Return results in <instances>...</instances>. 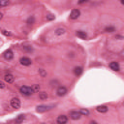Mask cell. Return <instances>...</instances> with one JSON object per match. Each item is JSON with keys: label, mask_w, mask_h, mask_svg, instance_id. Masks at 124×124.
<instances>
[{"label": "cell", "mask_w": 124, "mask_h": 124, "mask_svg": "<svg viewBox=\"0 0 124 124\" xmlns=\"http://www.w3.org/2000/svg\"><path fill=\"white\" fill-rule=\"evenodd\" d=\"M64 33H65V29L64 28H57L55 30V35H57V36H60L62 34H64Z\"/></svg>", "instance_id": "15"}, {"label": "cell", "mask_w": 124, "mask_h": 124, "mask_svg": "<svg viewBox=\"0 0 124 124\" xmlns=\"http://www.w3.org/2000/svg\"><path fill=\"white\" fill-rule=\"evenodd\" d=\"M11 106L14 109H19L20 108V101L18 98H13L11 100Z\"/></svg>", "instance_id": "2"}, {"label": "cell", "mask_w": 124, "mask_h": 124, "mask_svg": "<svg viewBox=\"0 0 124 124\" xmlns=\"http://www.w3.org/2000/svg\"><path fill=\"white\" fill-rule=\"evenodd\" d=\"M32 89L34 90V92H38V91L40 90V85H38V84H34V85L32 86Z\"/></svg>", "instance_id": "23"}, {"label": "cell", "mask_w": 124, "mask_h": 124, "mask_svg": "<svg viewBox=\"0 0 124 124\" xmlns=\"http://www.w3.org/2000/svg\"><path fill=\"white\" fill-rule=\"evenodd\" d=\"M40 73H41V76H42V77L47 76V73H46V72H45L43 69H41V70H40Z\"/></svg>", "instance_id": "25"}, {"label": "cell", "mask_w": 124, "mask_h": 124, "mask_svg": "<svg viewBox=\"0 0 124 124\" xmlns=\"http://www.w3.org/2000/svg\"><path fill=\"white\" fill-rule=\"evenodd\" d=\"M27 22V23H28L29 25H30V24H33V23L35 22V18H34L33 16L29 17V18H27V22Z\"/></svg>", "instance_id": "17"}, {"label": "cell", "mask_w": 124, "mask_h": 124, "mask_svg": "<svg viewBox=\"0 0 124 124\" xmlns=\"http://www.w3.org/2000/svg\"><path fill=\"white\" fill-rule=\"evenodd\" d=\"M4 80H5V81L8 82V84H12V82L14 81V77L11 74H7V75H5Z\"/></svg>", "instance_id": "12"}, {"label": "cell", "mask_w": 124, "mask_h": 124, "mask_svg": "<svg viewBox=\"0 0 124 124\" xmlns=\"http://www.w3.org/2000/svg\"><path fill=\"white\" fill-rule=\"evenodd\" d=\"M120 2H121L122 5H124V0H120Z\"/></svg>", "instance_id": "30"}, {"label": "cell", "mask_w": 124, "mask_h": 124, "mask_svg": "<svg viewBox=\"0 0 124 124\" xmlns=\"http://www.w3.org/2000/svg\"><path fill=\"white\" fill-rule=\"evenodd\" d=\"M77 36L80 37V39H86L87 38V35L85 32H84V31H77Z\"/></svg>", "instance_id": "13"}, {"label": "cell", "mask_w": 124, "mask_h": 124, "mask_svg": "<svg viewBox=\"0 0 124 124\" xmlns=\"http://www.w3.org/2000/svg\"><path fill=\"white\" fill-rule=\"evenodd\" d=\"M39 98L41 100H45V99L48 98V94L46 92H41V93H39Z\"/></svg>", "instance_id": "18"}, {"label": "cell", "mask_w": 124, "mask_h": 124, "mask_svg": "<svg viewBox=\"0 0 124 124\" xmlns=\"http://www.w3.org/2000/svg\"><path fill=\"white\" fill-rule=\"evenodd\" d=\"M56 93H57L58 96H64L67 93V88L64 87V86H59L57 88V90H56Z\"/></svg>", "instance_id": "4"}, {"label": "cell", "mask_w": 124, "mask_h": 124, "mask_svg": "<svg viewBox=\"0 0 124 124\" xmlns=\"http://www.w3.org/2000/svg\"><path fill=\"white\" fill-rule=\"evenodd\" d=\"M80 16V10L74 9L73 11L71 12V14H70V18L71 19H77Z\"/></svg>", "instance_id": "3"}, {"label": "cell", "mask_w": 124, "mask_h": 124, "mask_svg": "<svg viewBox=\"0 0 124 124\" xmlns=\"http://www.w3.org/2000/svg\"><path fill=\"white\" fill-rule=\"evenodd\" d=\"M47 19H48V20H53V19H54V16L51 15V14H49V15L47 16Z\"/></svg>", "instance_id": "24"}, {"label": "cell", "mask_w": 124, "mask_h": 124, "mask_svg": "<svg viewBox=\"0 0 124 124\" xmlns=\"http://www.w3.org/2000/svg\"><path fill=\"white\" fill-rule=\"evenodd\" d=\"M24 118H25L24 115H19L17 117V119H16V122H17V123H22V122L24 120Z\"/></svg>", "instance_id": "16"}, {"label": "cell", "mask_w": 124, "mask_h": 124, "mask_svg": "<svg viewBox=\"0 0 124 124\" xmlns=\"http://www.w3.org/2000/svg\"><path fill=\"white\" fill-rule=\"evenodd\" d=\"M105 31L106 32H113V31H115V28L113 26H107L105 28Z\"/></svg>", "instance_id": "21"}, {"label": "cell", "mask_w": 124, "mask_h": 124, "mask_svg": "<svg viewBox=\"0 0 124 124\" xmlns=\"http://www.w3.org/2000/svg\"><path fill=\"white\" fill-rule=\"evenodd\" d=\"M19 91L23 95H26V96H30V95H32L33 94V92L34 90L31 88V87H28V86H22L19 88Z\"/></svg>", "instance_id": "1"}, {"label": "cell", "mask_w": 124, "mask_h": 124, "mask_svg": "<svg viewBox=\"0 0 124 124\" xmlns=\"http://www.w3.org/2000/svg\"><path fill=\"white\" fill-rule=\"evenodd\" d=\"M116 38H119V39H123V37H122V36H120V35H116V36H115V39H116Z\"/></svg>", "instance_id": "28"}, {"label": "cell", "mask_w": 124, "mask_h": 124, "mask_svg": "<svg viewBox=\"0 0 124 124\" xmlns=\"http://www.w3.org/2000/svg\"><path fill=\"white\" fill-rule=\"evenodd\" d=\"M20 63L24 66H29V65H31V63H32V61H31V59L28 58V57H22L20 58Z\"/></svg>", "instance_id": "7"}, {"label": "cell", "mask_w": 124, "mask_h": 124, "mask_svg": "<svg viewBox=\"0 0 124 124\" xmlns=\"http://www.w3.org/2000/svg\"><path fill=\"white\" fill-rule=\"evenodd\" d=\"M48 110H49V107L46 106V105H40V106L37 107V111L38 112H45Z\"/></svg>", "instance_id": "9"}, {"label": "cell", "mask_w": 124, "mask_h": 124, "mask_svg": "<svg viewBox=\"0 0 124 124\" xmlns=\"http://www.w3.org/2000/svg\"><path fill=\"white\" fill-rule=\"evenodd\" d=\"M80 112L81 113V115H89V111L87 109H80Z\"/></svg>", "instance_id": "19"}, {"label": "cell", "mask_w": 124, "mask_h": 124, "mask_svg": "<svg viewBox=\"0 0 124 124\" xmlns=\"http://www.w3.org/2000/svg\"><path fill=\"white\" fill-rule=\"evenodd\" d=\"M70 116H71V118H72V119H74V120H78V119H80V116H81V113H80V111H71V113H70Z\"/></svg>", "instance_id": "6"}, {"label": "cell", "mask_w": 124, "mask_h": 124, "mask_svg": "<svg viewBox=\"0 0 124 124\" xmlns=\"http://www.w3.org/2000/svg\"><path fill=\"white\" fill-rule=\"evenodd\" d=\"M74 73H75L76 76L81 75V73H82V68H81V67H76V68L74 69Z\"/></svg>", "instance_id": "14"}, {"label": "cell", "mask_w": 124, "mask_h": 124, "mask_svg": "<svg viewBox=\"0 0 124 124\" xmlns=\"http://www.w3.org/2000/svg\"><path fill=\"white\" fill-rule=\"evenodd\" d=\"M9 3H10L9 0H0V6L1 7H5V6L9 5Z\"/></svg>", "instance_id": "20"}, {"label": "cell", "mask_w": 124, "mask_h": 124, "mask_svg": "<svg viewBox=\"0 0 124 124\" xmlns=\"http://www.w3.org/2000/svg\"><path fill=\"white\" fill-rule=\"evenodd\" d=\"M23 50L28 51V53H31V51H33V49L31 47H29V46H25V47H23Z\"/></svg>", "instance_id": "22"}, {"label": "cell", "mask_w": 124, "mask_h": 124, "mask_svg": "<svg viewBox=\"0 0 124 124\" xmlns=\"http://www.w3.org/2000/svg\"><path fill=\"white\" fill-rule=\"evenodd\" d=\"M87 1H89V0H79V4H82V3L87 2Z\"/></svg>", "instance_id": "26"}, {"label": "cell", "mask_w": 124, "mask_h": 124, "mask_svg": "<svg viewBox=\"0 0 124 124\" xmlns=\"http://www.w3.org/2000/svg\"><path fill=\"white\" fill-rule=\"evenodd\" d=\"M110 68L113 71H119L120 67H119V64L117 62H111L110 63Z\"/></svg>", "instance_id": "10"}, {"label": "cell", "mask_w": 124, "mask_h": 124, "mask_svg": "<svg viewBox=\"0 0 124 124\" xmlns=\"http://www.w3.org/2000/svg\"><path fill=\"white\" fill-rule=\"evenodd\" d=\"M96 110L99 111V112H102V113H105L108 111V107L105 106V105H102V106H98L96 108Z\"/></svg>", "instance_id": "11"}, {"label": "cell", "mask_w": 124, "mask_h": 124, "mask_svg": "<svg viewBox=\"0 0 124 124\" xmlns=\"http://www.w3.org/2000/svg\"><path fill=\"white\" fill-rule=\"evenodd\" d=\"M3 56H4V58L7 59V60H11V59L14 57V53H13V51H12L11 49H8V50H6L5 53H4Z\"/></svg>", "instance_id": "5"}, {"label": "cell", "mask_w": 124, "mask_h": 124, "mask_svg": "<svg viewBox=\"0 0 124 124\" xmlns=\"http://www.w3.org/2000/svg\"><path fill=\"white\" fill-rule=\"evenodd\" d=\"M0 86H1V88H4V87H5L4 82H3V81H1V84H0Z\"/></svg>", "instance_id": "27"}, {"label": "cell", "mask_w": 124, "mask_h": 124, "mask_svg": "<svg viewBox=\"0 0 124 124\" xmlns=\"http://www.w3.org/2000/svg\"><path fill=\"white\" fill-rule=\"evenodd\" d=\"M2 18H3V14H0V19H2Z\"/></svg>", "instance_id": "29"}, {"label": "cell", "mask_w": 124, "mask_h": 124, "mask_svg": "<svg viewBox=\"0 0 124 124\" xmlns=\"http://www.w3.org/2000/svg\"><path fill=\"white\" fill-rule=\"evenodd\" d=\"M67 121H68V118L66 115H60L57 117V123L59 124H65L67 123Z\"/></svg>", "instance_id": "8"}]
</instances>
